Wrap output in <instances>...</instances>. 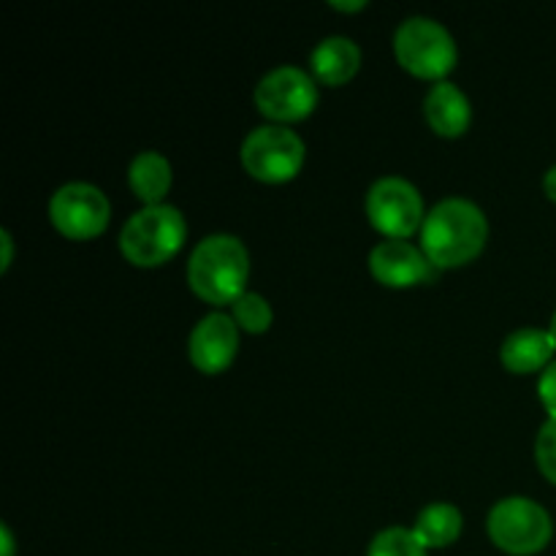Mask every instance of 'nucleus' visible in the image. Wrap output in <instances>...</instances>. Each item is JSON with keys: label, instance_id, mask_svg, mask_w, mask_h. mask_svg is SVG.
<instances>
[{"label": "nucleus", "instance_id": "obj_24", "mask_svg": "<svg viewBox=\"0 0 556 556\" xmlns=\"http://www.w3.org/2000/svg\"><path fill=\"white\" fill-rule=\"evenodd\" d=\"M543 190H546L548 199H552L556 204V163L552 168H548L546 174H543Z\"/></svg>", "mask_w": 556, "mask_h": 556}, {"label": "nucleus", "instance_id": "obj_19", "mask_svg": "<svg viewBox=\"0 0 556 556\" xmlns=\"http://www.w3.org/2000/svg\"><path fill=\"white\" fill-rule=\"evenodd\" d=\"M535 462L538 470L543 472V478L556 486V418H548V421L538 429Z\"/></svg>", "mask_w": 556, "mask_h": 556}, {"label": "nucleus", "instance_id": "obj_8", "mask_svg": "<svg viewBox=\"0 0 556 556\" xmlns=\"http://www.w3.org/2000/svg\"><path fill=\"white\" fill-rule=\"evenodd\" d=\"M318 81L299 65H277L253 90L255 109L275 125L302 123L318 106Z\"/></svg>", "mask_w": 556, "mask_h": 556}, {"label": "nucleus", "instance_id": "obj_2", "mask_svg": "<svg viewBox=\"0 0 556 556\" xmlns=\"http://www.w3.org/2000/svg\"><path fill=\"white\" fill-rule=\"evenodd\" d=\"M250 277V253L233 233H210L195 244L188 261V286L201 302L231 307Z\"/></svg>", "mask_w": 556, "mask_h": 556}, {"label": "nucleus", "instance_id": "obj_25", "mask_svg": "<svg viewBox=\"0 0 556 556\" xmlns=\"http://www.w3.org/2000/svg\"><path fill=\"white\" fill-rule=\"evenodd\" d=\"M548 334H552L554 348H556V309H554V315H552V324H548Z\"/></svg>", "mask_w": 556, "mask_h": 556}, {"label": "nucleus", "instance_id": "obj_22", "mask_svg": "<svg viewBox=\"0 0 556 556\" xmlns=\"http://www.w3.org/2000/svg\"><path fill=\"white\" fill-rule=\"evenodd\" d=\"M0 556H16V543L9 525H0Z\"/></svg>", "mask_w": 556, "mask_h": 556}, {"label": "nucleus", "instance_id": "obj_21", "mask_svg": "<svg viewBox=\"0 0 556 556\" xmlns=\"http://www.w3.org/2000/svg\"><path fill=\"white\" fill-rule=\"evenodd\" d=\"M0 250H3V253H0V271H9V266H11V261H14V237H11L9 231H0Z\"/></svg>", "mask_w": 556, "mask_h": 556}, {"label": "nucleus", "instance_id": "obj_7", "mask_svg": "<svg viewBox=\"0 0 556 556\" xmlns=\"http://www.w3.org/2000/svg\"><path fill=\"white\" fill-rule=\"evenodd\" d=\"M367 220L380 237L386 239H410L421 231L424 210L421 190L405 177H380L369 185L367 199H364Z\"/></svg>", "mask_w": 556, "mask_h": 556}, {"label": "nucleus", "instance_id": "obj_16", "mask_svg": "<svg viewBox=\"0 0 556 556\" xmlns=\"http://www.w3.org/2000/svg\"><path fill=\"white\" fill-rule=\"evenodd\" d=\"M462 530H465V516H462V510L451 503L427 505V508L418 514L416 525H413V532H416V538L424 543L427 552L454 546L462 538Z\"/></svg>", "mask_w": 556, "mask_h": 556}, {"label": "nucleus", "instance_id": "obj_5", "mask_svg": "<svg viewBox=\"0 0 556 556\" xmlns=\"http://www.w3.org/2000/svg\"><path fill=\"white\" fill-rule=\"evenodd\" d=\"M486 532L489 541L508 556H535L552 543L554 521L541 503L516 494L492 505Z\"/></svg>", "mask_w": 556, "mask_h": 556}, {"label": "nucleus", "instance_id": "obj_9", "mask_svg": "<svg viewBox=\"0 0 556 556\" xmlns=\"http://www.w3.org/2000/svg\"><path fill=\"white\" fill-rule=\"evenodd\" d=\"M49 220L54 231L74 242L101 237L112 220V204L106 193L92 182H65L49 199Z\"/></svg>", "mask_w": 556, "mask_h": 556}, {"label": "nucleus", "instance_id": "obj_23", "mask_svg": "<svg viewBox=\"0 0 556 556\" xmlns=\"http://www.w3.org/2000/svg\"><path fill=\"white\" fill-rule=\"evenodd\" d=\"M331 9L342 11V14H356V11L367 9V0H353V3H340V0H331Z\"/></svg>", "mask_w": 556, "mask_h": 556}, {"label": "nucleus", "instance_id": "obj_15", "mask_svg": "<svg viewBox=\"0 0 556 556\" xmlns=\"http://www.w3.org/2000/svg\"><path fill=\"white\" fill-rule=\"evenodd\" d=\"M174 172L166 155L155 150H144L130 161L128 166V185L136 193V199L144 206L166 204V195L172 190Z\"/></svg>", "mask_w": 556, "mask_h": 556}, {"label": "nucleus", "instance_id": "obj_1", "mask_svg": "<svg viewBox=\"0 0 556 556\" xmlns=\"http://www.w3.org/2000/svg\"><path fill=\"white\" fill-rule=\"evenodd\" d=\"M418 233H421V250L440 271L459 269L483 253L489 220L476 201L448 195L427 212Z\"/></svg>", "mask_w": 556, "mask_h": 556}, {"label": "nucleus", "instance_id": "obj_3", "mask_svg": "<svg viewBox=\"0 0 556 556\" xmlns=\"http://www.w3.org/2000/svg\"><path fill=\"white\" fill-rule=\"evenodd\" d=\"M185 239H188V223L177 206H141L119 231V253L128 264L155 269L168 264L182 250Z\"/></svg>", "mask_w": 556, "mask_h": 556}, {"label": "nucleus", "instance_id": "obj_13", "mask_svg": "<svg viewBox=\"0 0 556 556\" xmlns=\"http://www.w3.org/2000/svg\"><path fill=\"white\" fill-rule=\"evenodd\" d=\"M554 340L548 329H538V326H521V329L510 331L505 337L503 348H500V362L508 372L514 375H532L543 372L548 364L554 362Z\"/></svg>", "mask_w": 556, "mask_h": 556}, {"label": "nucleus", "instance_id": "obj_12", "mask_svg": "<svg viewBox=\"0 0 556 556\" xmlns=\"http://www.w3.org/2000/svg\"><path fill=\"white\" fill-rule=\"evenodd\" d=\"M424 117L438 136L459 139L472 123L470 98L454 81H438V85L429 87L427 98H424Z\"/></svg>", "mask_w": 556, "mask_h": 556}, {"label": "nucleus", "instance_id": "obj_18", "mask_svg": "<svg viewBox=\"0 0 556 556\" xmlns=\"http://www.w3.org/2000/svg\"><path fill=\"white\" fill-rule=\"evenodd\" d=\"M367 556H429L413 527H386L369 543Z\"/></svg>", "mask_w": 556, "mask_h": 556}, {"label": "nucleus", "instance_id": "obj_17", "mask_svg": "<svg viewBox=\"0 0 556 556\" xmlns=\"http://www.w3.org/2000/svg\"><path fill=\"white\" fill-rule=\"evenodd\" d=\"M231 318L237 320V326L248 334H266L271 329V320H275V313H271V304L266 302L261 293L244 291L237 302L231 304Z\"/></svg>", "mask_w": 556, "mask_h": 556}, {"label": "nucleus", "instance_id": "obj_20", "mask_svg": "<svg viewBox=\"0 0 556 556\" xmlns=\"http://www.w3.org/2000/svg\"><path fill=\"white\" fill-rule=\"evenodd\" d=\"M538 396H541L548 418H556V358L541 372V380H538Z\"/></svg>", "mask_w": 556, "mask_h": 556}, {"label": "nucleus", "instance_id": "obj_10", "mask_svg": "<svg viewBox=\"0 0 556 556\" xmlns=\"http://www.w3.org/2000/svg\"><path fill=\"white\" fill-rule=\"evenodd\" d=\"M367 264L380 286L396 288V291L424 286V282H432L440 275V269L427 258L421 244H413L407 239H383V242H378L369 253Z\"/></svg>", "mask_w": 556, "mask_h": 556}, {"label": "nucleus", "instance_id": "obj_11", "mask_svg": "<svg viewBox=\"0 0 556 556\" xmlns=\"http://www.w3.org/2000/svg\"><path fill=\"white\" fill-rule=\"evenodd\" d=\"M239 334L242 329L228 313H210L193 326L188 337V358L199 372H226L239 356Z\"/></svg>", "mask_w": 556, "mask_h": 556}, {"label": "nucleus", "instance_id": "obj_14", "mask_svg": "<svg viewBox=\"0 0 556 556\" xmlns=\"http://www.w3.org/2000/svg\"><path fill=\"white\" fill-rule=\"evenodd\" d=\"M362 68V49L348 36H329L309 54V74L326 87L348 85Z\"/></svg>", "mask_w": 556, "mask_h": 556}, {"label": "nucleus", "instance_id": "obj_4", "mask_svg": "<svg viewBox=\"0 0 556 556\" xmlns=\"http://www.w3.org/2000/svg\"><path fill=\"white\" fill-rule=\"evenodd\" d=\"M396 63L424 81H445L456 68L459 49L443 22L432 16H407L394 33Z\"/></svg>", "mask_w": 556, "mask_h": 556}, {"label": "nucleus", "instance_id": "obj_6", "mask_svg": "<svg viewBox=\"0 0 556 556\" xmlns=\"http://www.w3.org/2000/svg\"><path fill=\"white\" fill-rule=\"evenodd\" d=\"M244 172L264 185H286L299 177L307 157V144L288 125L266 123L250 130L242 141Z\"/></svg>", "mask_w": 556, "mask_h": 556}]
</instances>
